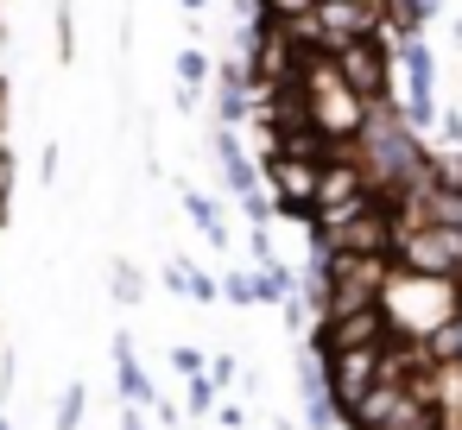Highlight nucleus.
<instances>
[{"label":"nucleus","mask_w":462,"mask_h":430,"mask_svg":"<svg viewBox=\"0 0 462 430\" xmlns=\"http://www.w3.org/2000/svg\"><path fill=\"white\" fill-rule=\"evenodd\" d=\"M380 310L393 316L399 335H424L437 342L456 316H462V279H424V272H393L380 291Z\"/></svg>","instance_id":"f257e3e1"},{"label":"nucleus","mask_w":462,"mask_h":430,"mask_svg":"<svg viewBox=\"0 0 462 430\" xmlns=\"http://www.w3.org/2000/svg\"><path fill=\"white\" fill-rule=\"evenodd\" d=\"M399 272H424V279H462V228H418L393 247Z\"/></svg>","instance_id":"f03ea898"},{"label":"nucleus","mask_w":462,"mask_h":430,"mask_svg":"<svg viewBox=\"0 0 462 430\" xmlns=\"http://www.w3.org/2000/svg\"><path fill=\"white\" fill-rule=\"evenodd\" d=\"M399 329H393V316L380 310V304H367V310H348V316H323V329H317V354H348V348H386Z\"/></svg>","instance_id":"7ed1b4c3"},{"label":"nucleus","mask_w":462,"mask_h":430,"mask_svg":"<svg viewBox=\"0 0 462 430\" xmlns=\"http://www.w3.org/2000/svg\"><path fill=\"white\" fill-rule=\"evenodd\" d=\"M323 380H329V405L355 411L374 386H380V348H348V354H323Z\"/></svg>","instance_id":"20e7f679"},{"label":"nucleus","mask_w":462,"mask_h":430,"mask_svg":"<svg viewBox=\"0 0 462 430\" xmlns=\"http://www.w3.org/2000/svg\"><path fill=\"white\" fill-rule=\"evenodd\" d=\"M336 70H342V77L355 83V96H367V102H380L386 83H393V58H386L380 39H348V45H336Z\"/></svg>","instance_id":"39448f33"}]
</instances>
